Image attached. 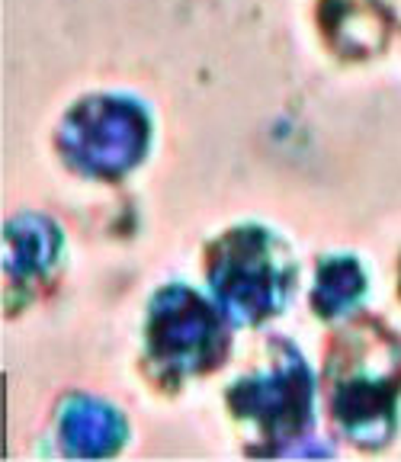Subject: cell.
Segmentation results:
<instances>
[{"mask_svg": "<svg viewBox=\"0 0 401 462\" xmlns=\"http://www.w3.org/2000/svg\"><path fill=\"white\" fill-rule=\"evenodd\" d=\"M289 280H293V270H289L286 251L266 231H235L215 247V296L222 299L225 311L238 325H254L280 309Z\"/></svg>", "mask_w": 401, "mask_h": 462, "instance_id": "2", "label": "cell"}, {"mask_svg": "<svg viewBox=\"0 0 401 462\" xmlns=\"http://www.w3.org/2000/svg\"><path fill=\"white\" fill-rule=\"evenodd\" d=\"M363 292V270L357 267V260L350 257H334L324 260L318 270V286H315V305L322 315H340L347 311Z\"/></svg>", "mask_w": 401, "mask_h": 462, "instance_id": "9", "label": "cell"}, {"mask_svg": "<svg viewBox=\"0 0 401 462\" xmlns=\"http://www.w3.org/2000/svg\"><path fill=\"white\" fill-rule=\"evenodd\" d=\"M58 433L68 456H109L122 443L126 424L113 408L94 398H71L61 408Z\"/></svg>", "mask_w": 401, "mask_h": 462, "instance_id": "6", "label": "cell"}, {"mask_svg": "<svg viewBox=\"0 0 401 462\" xmlns=\"http://www.w3.org/2000/svg\"><path fill=\"white\" fill-rule=\"evenodd\" d=\"M334 414L359 443H382L392 424L401 354L382 331L347 334L334 360Z\"/></svg>", "mask_w": 401, "mask_h": 462, "instance_id": "1", "label": "cell"}, {"mask_svg": "<svg viewBox=\"0 0 401 462\" xmlns=\"http://www.w3.org/2000/svg\"><path fill=\"white\" fill-rule=\"evenodd\" d=\"M231 408L270 433L273 440H286L308 424V411H312L308 369L286 346V360H276L270 373L235 385Z\"/></svg>", "mask_w": 401, "mask_h": 462, "instance_id": "5", "label": "cell"}, {"mask_svg": "<svg viewBox=\"0 0 401 462\" xmlns=\"http://www.w3.org/2000/svg\"><path fill=\"white\" fill-rule=\"evenodd\" d=\"M58 257V231L51 222L39 216H20L7 228V251L4 267L7 276H33L42 273L51 260Z\"/></svg>", "mask_w": 401, "mask_h": 462, "instance_id": "7", "label": "cell"}, {"mask_svg": "<svg viewBox=\"0 0 401 462\" xmlns=\"http://www.w3.org/2000/svg\"><path fill=\"white\" fill-rule=\"evenodd\" d=\"M148 148V119L129 100L100 97L74 109L61 125V152L90 177H119Z\"/></svg>", "mask_w": 401, "mask_h": 462, "instance_id": "3", "label": "cell"}, {"mask_svg": "<svg viewBox=\"0 0 401 462\" xmlns=\"http://www.w3.org/2000/svg\"><path fill=\"white\" fill-rule=\"evenodd\" d=\"M334 42L350 55H366L386 42V16L373 0H331Z\"/></svg>", "mask_w": 401, "mask_h": 462, "instance_id": "8", "label": "cell"}, {"mask_svg": "<svg viewBox=\"0 0 401 462\" xmlns=\"http://www.w3.org/2000/svg\"><path fill=\"white\" fill-rule=\"evenodd\" d=\"M148 346L154 363L167 373H200L222 354V328L196 292L173 286L164 289L151 305Z\"/></svg>", "mask_w": 401, "mask_h": 462, "instance_id": "4", "label": "cell"}]
</instances>
